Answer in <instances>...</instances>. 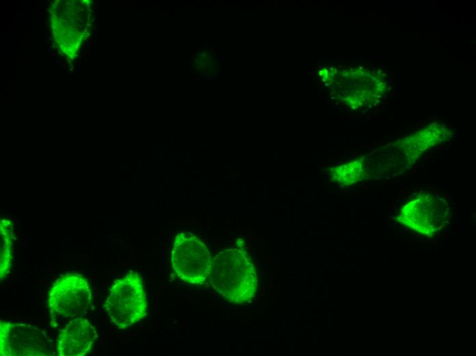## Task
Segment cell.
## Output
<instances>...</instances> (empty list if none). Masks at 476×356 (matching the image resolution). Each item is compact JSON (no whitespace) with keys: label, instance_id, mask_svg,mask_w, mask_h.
Returning a JSON list of instances; mask_svg holds the SVG:
<instances>
[{"label":"cell","instance_id":"6da1fadb","mask_svg":"<svg viewBox=\"0 0 476 356\" xmlns=\"http://www.w3.org/2000/svg\"><path fill=\"white\" fill-rule=\"evenodd\" d=\"M209 277L213 289L233 303L250 301L258 288L254 264L246 252L239 249H226L216 255Z\"/></svg>","mask_w":476,"mask_h":356},{"label":"cell","instance_id":"9c48e42d","mask_svg":"<svg viewBox=\"0 0 476 356\" xmlns=\"http://www.w3.org/2000/svg\"><path fill=\"white\" fill-rule=\"evenodd\" d=\"M1 262H0V277L1 281L5 278L9 274L11 268V241L10 232L4 227L1 222Z\"/></svg>","mask_w":476,"mask_h":356},{"label":"cell","instance_id":"52a82bcc","mask_svg":"<svg viewBox=\"0 0 476 356\" xmlns=\"http://www.w3.org/2000/svg\"><path fill=\"white\" fill-rule=\"evenodd\" d=\"M96 338L92 325L82 317L72 318L60 331L57 342L60 356H83L91 349Z\"/></svg>","mask_w":476,"mask_h":356},{"label":"cell","instance_id":"7a4b0ae2","mask_svg":"<svg viewBox=\"0 0 476 356\" xmlns=\"http://www.w3.org/2000/svg\"><path fill=\"white\" fill-rule=\"evenodd\" d=\"M110 321L119 329H126L147 314L148 301L142 277L131 272L116 279L105 302Z\"/></svg>","mask_w":476,"mask_h":356},{"label":"cell","instance_id":"8992f818","mask_svg":"<svg viewBox=\"0 0 476 356\" xmlns=\"http://www.w3.org/2000/svg\"><path fill=\"white\" fill-rule=\"evenodd\" d=\"M447 212L445 199L429 194H422L404 205L399 220L416 232L429 236L444 228Z\"/></svg>","mask_w":476,"mask_h":356},{"label":"cell","instance_id":"277c9868","mask_svg":"<svg viewBox=\"0 0 476 356\" xmlns=\"http://www.w3.org/2000/svg\"><path fill=\"white\" fill-rule=\"evenodd\" d=\"M211 257L207 246L194 236H178L171 253L172 268L183 281L201 285L209 277Z\"/></svg>","mask_w":476,"mask_h":356},{"label":"cell","instance_id":"5b68a950","mask_svg":"<svg viewBox=\"0 0 476 356\" xmlns=\"http://www.w3.org/2000/svg\"><path fill=\"white\" fill-rule=\"evenodd\" d=\"M49 342L46 333L34 325L3 320L0 322L1 355H51Z\"/></svg>","mask_w":476,"mask_h":356},{"label":"cell","instance_id":"ba28073f","mask_svg":"<svg viewBox=\"0 0 476 356\" xmlns=\"http://www.w3.org/2000/svg\"><path fill=\"white\" fill-rule=\"evenodd\" d=\"M364 168L362 161L356 160L336 168L332 173L333 177L343 184H352L362 177Z\"/></svg>","mask_w":476,"mask_h":356},{"label":"cell","instance_id":"3957f363","mask_svg":"<svg viewBox=\"0 0 476 356\" xmlns=\"http://www.w3.org/2000/svg\"><path fill=\"white\" fill-rule=\"evenodd\" d=\"M47 298V307L53 314L72 319L83 316L89 309L91 290L84 278L69 273L56 280Z\"/></svg>","mask_w":476,"mask_h":356}]
</instances>
